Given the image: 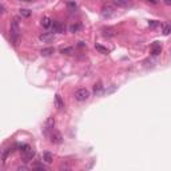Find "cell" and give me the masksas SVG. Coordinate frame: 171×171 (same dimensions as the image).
<instances>
[{
    "instance_id": "6da1fadb",
    "label": "cell",
    "mask_w": 171,
    "mask_h": 171,
    "mask_svg": "<svg viewBox=\"0 0 171 171\" xmlns=\"http://www.w3.org/2000/svg\"><path fill=\"white\" fill-rule=\"evenodd\" d=\"M20 151H21V156H23L24 162H28V160H31L32 158L35 156L34 148H32L31 146H28V144H21V146H20Z\"/></svg>"
},
{
    "instance_id": "7a4b0ae2",
    "label": "cell",
    "mask_w": 171,
    "mask_h": 171,
    "mask_svg": "<svg viewBox=\"0 0 171 171\" xmlns=\"http://www.w3.org/2000/svg\"><path fill=\"white\" fill-rule=\"evenodd\" d=\"M90 98V91L87 88H79L75 92V99L78 102H84Z\"/></svg>"
},
{
    "instance_id": "3957f363",
    "label": "cell",
    "mask_w": 171,
    "mask_h": 171,
    "mask_svg": "<svg viewBox=\"0 0 171 171\" xmlns=\"http://www.w3.org/2000/svg\"><path fill=\"white\" fill-rule=\"evenodd\" d=\"M112 3L119 8H128L132 5V0H112Z\"/></svg>"
},
{
    "instance_id": "277c9868",
    "label": "cell",
    "mask_w": 171,
    "mask_h": 171,
    "mask_svg": "<svg viewBox=\"0 0 171 171\" xmlns=\"http://www.w3.org/2000/svg\"><path fill=\"white\" fill-rule=\"evenodd\" d=\"M51 142L55 144H60L63 142V138H62V134L58 131H52L51 132Z\"/></svg>"
},
{
    "instance_id": "5b68a950",
    "label": "cell",
    "mask_w": 171,
    "mask_h": 171,
    "mask_svg": "<svg viewBox=\"0 0 171 171\" xmlns=\"http://www.w3.org/2000/svg\"><path fill=\"white\" fill-rule=\"evenodd\" d=\"M160 52H162V44H160L159 41H155V43L151 44V55L156 56V55H159Z\"/></svg>"
},
{
    "instance_id": "8992f818",
    "label": "cell",
    "mask_w": 171,
    "mask_h": 171,
    "mask_svg": "<svg viewBox=\"0 0 171 171\" xmlns=\"http://www.w3.org/2000/svg\"><path fill=\"white\" fill-rule=\"evenodd\" d=\"M52 31H54V34L55 32L56 34H62L64 31V25L62 24V21H58V20L52 21Z\"/></svg>"
},
{
    "instance_id": "52a82bcc",
    "label": "cell",
    "mask_w": 171,
    "mask_h": 171,
    "mask_svg": "<svg viewBox=\"0 0 171 171\" xmlns=\"http://www.w3.org/2000/svg\"><path fill=\"white\" fill-rule=\"evenodd\" d=\"M54 126H55V119L51 117L47 119V123H46V127H44V132L48 134V131H54Z\"/></svg>"
},
{
    "instance_id": "ba28073f",
    "label": "cell",
    "mask_w": 171,
    "mask_h": 171,
    "mask_svg": "<svg viewBox=\"0 0 171 171\" xmlns=\"http://www.w3.org/2000/svg\"><path fill=\"white\" fill-rule=\"evenodd\" d=\"M102 15L104 16V18H111L112 15H114V9H112L111 7H103V9H102Z\"/></svg>"
},
{
    "instance_id": "9c48e42d",
    "label": "cell",
    "mask_w": 171,
    "mask_h": 171,
    "mask_svg": "<svg viewBox=\"0 0 171 171\" xmlns=\"http://www.w3.org/2000/svg\"><path fill=\"white\" fill-rule=\"evenodd\" d=\"M43 160H44L46 163H48V164L52 163V162H54V155L50 153V151H46V153L43 154Z\"/></svg>"
},
{
    "instance_id": "30bf717a",
    "label": "cell",
    "mask_w": 171,
    "mask_h": 171,
    "mask_svg": "<svg viewBox=\"0 0 171 171\" xmlns=\"http://www.w3.org/2000/svg\"><path fill=\"white\" fill-rule=\"evenodd\" d=\"M41 25H43L44 28L52 27V20H51V18H48V16H44V18L41 19Z\"/></svg>"
},
{
    "instance_id": "8fae6325",
    "label": "cell",
    "mask_w": 171,
    "mask_h": 171,
    "mask_svg": "<svg viewBox=\"0 0 171 171\" xmlns=\"http://www.w3.org/2000/svg\"><path fill=\"white\" fill-rule=\"evenodd\" d=\"M39 39L41 41H51L54 39V32H50V34H43L39 36Z\"/></svg>"
},
{
    "instance_id": "7c38bea8",
    "label": "cell",
    "mask_w": 171,
    "mask_h": 171,
    "mask_svg": "<svg viewBox=\"0 0 171 171\" xmlns=\"http://www.w3.org/2000/svg\"><path fill=\"white\" fill-rule=\"evenodd\" d=\"M55 52V48L52 47H47V48H43V50L40 51L41 56H50V55H52Z\"/></svg>"
},
{
    "instance_id": "4fadbf2b",
    "label": "cell",
    "mask_w": 171,
    "mask_h": 171,
    "mask_svg": "<svg viewBox=\"0 0 171 171\" xmlns=\"http://www.w3.org/2000/svg\"><path fill=\"white\" fill-rule=\"evenodd\" d=\"M162 32H163V35H169L170 32H171V21H166V23H163L162 25Z\"/></svg>"
},
{
    "instance_id": "5bb4252c",
    "label": "cell",
    "mask_w": 171,
    "mask_h": 171,
    "mask_svg": "<svg viewBox=\"0 0 171 171\" xmlns=\"http://www.w3.org/2000/svg\"><path fill=\"white\" fill-rule=\"evenodd\" d=\"M102 91H103V86H102V83H100V82L95 83V84H94V92H95L96 95H100Z\"/></svg>"
},
{
    "instance_id": "9a60e30c",
    "label": "cell",
    "mask_w": 171,
    "mask_h": 171,
    "mask_svg": "<svg viewBox=\"0 0 171 171\" xmlns=\"http://www.w3.org/2000/svg\"><path fill=\"white\" fill-rule=\"evenodd\" d=\"M55 102H56V106L59 108H63L64 107V102H63L62 96H60L59 94H56V95H55Z\"/></svg>"
},
{
    "instance_id": "2e32d148",
    "label": "cell",
    "mask_w": 171,
    "mask_h": 171,
    "mask_svg": "<svg viewBox=\"0 0 171 171\" xmlns=\"http://www.w3.org/2000/svg\"><path fill=\"white\" fill-rule=\"evenodd\" d=\"M74 47H66V48H62L60 50V52H62L63 55H72L74 54Z\"/></svg>"
},
{
    "instance_id": "e0dca14e",
    "label": "cell",
    "mask_w": 171,
    "mask_h": 171,
    "mask_svg": "<svg viewBox=\"0 0 171 171\" xmlns=\"http://www.w3.org/2000/svg\"><path fill=\"white\" fill-rule=\"evenodd\" d=\"M95 48H96V51H99V52L103 54V55H107V54H108V50H107V48L100 46V44H95Z\"/></svg>"
},
{
    "instance_id": "ac0fdd59",
    "label": "cell",
    "mask_w": 171,
    "mask_h": 171,
    "mask_svg": "<svg viewBox=\"0 0 171 171\" xmlns=\"http://www.w3.org/2000/svg\"><path fill=\"white\" fill-rule=\"evenodd\" d=\"M67 8H68L70 12H75L76 8H78V5L75 4V2H68L67 3Z\"/></svg>"
},
{
    "instance_id": "d6986e66",
    "label": "cell",
    "mask_w": 171,
    "mask_h": 171,
    "mask_svg": "<svg viewBox=\"0 0 171 171\" xmlns=\"http://www.w3.org/2000/svg\"><path fill=\"white\" fill-rule=\"evenodd\" d=\"M80 25L79 23H76V24H72V25H70V32H72V34H75V32H78L80 30Z\"/></svg>"
},
{
    "instance_id": "ffe728a7",
    "label": "cell",
    "mask_w": 171,
    "mask_h": 171,
    "mask_svg": "<svg viewBox=\"0 0 171 171\" xmlns=\"http://www.w3.org/2000/svg\"><path fill=\"white\" fill-rule=\"evenodd\" d=\"M20 15L24 18H28V16H31V11L30 9H20Z\"/></svg>"
},
{
    "instance_id": "44dd1931",
    "label": "cell",
    "mask_w": 171,
    "mask_h": 171,
    "mask_svg": "<svg viewBox=\"0 0 171 171\" xmlns=\"http://www.w3.org/2000/svg\"><path fill=\"white\" fill-rule=\"evenodd\" d=\"M104 35L106 36H114V32H112V30H104Z\"/></svg>"
},
{
    "instance_id": "7402d4cb",
    "label": "cell",
    "mask_w": 171,
    "mask_h": 171,
    "mask_svg": "<svg viewBox=\"0 0 171 171\" xmlns=\"http://www.w3.org/2000/svg\"><path fill=\"white\" fill-rule=\"evenodd\" d=\"M34 169H36V170H46V167L43 166V164H34Z\"/></svg>"
},
{
    "instance_id": "603a6c76",
    "label": "cell",
    "mask_w": 171,
    "mask_h": 171,
    "mask_svg": "<svg viewBox=\"0 0 171 171\" xmlns=\"http://www.w3.org/2000/svg\"><path fill=\"white\" fill-rule=\"evenodd\" d=\"M156 25H158V21H155V20H153V21L150 23V27H151V28H155Z\"/></svg>"
},
{
    "instance_id": "cb8c5ba5",
    "label": "cell",
    "mask_w": 171,
    "mask_h": 171,
    "mask_svg": "<svg viewBox=\"0 0 171 171\" xmlns=\"http://www.w3.org/2000/svg\"><path fill=\"white\" fill-rule=\"evenodd\" d=\"M148 3H153V4H155V3H158V0H147Z\"/></svg>"
},
{
    "instance_id": "d4e9b609",
    "label": "cell",
    "mask_w": 171,
    "mask_h": 171,
    "mask_svg": "<svg viewBox=\"0 0 171 171\" xmlns=\"http://www.w3.org/2000/svg\"><path fill=\"white\" fill-rule=\"evenodd\" d=\"M84 46H86V44L83 43V41H80V43H79V47H84Z\"/></svg>"
},
{
    "instance_id": "484cf974",
    "label": "cell",
    "mask_w": 171,
    "mask_h": 171,
    "mask_svg": "<svg viewBox=\"0 0 171 171\" xmlns=\"http://www.w3.org/2000/svg\"><path fill=\"white\" fill-rule=\"evenodd\" d=\"M164 3H166V4H171V0H164Z\"/></svg>"
},
{
    "instance_id": "4316f807",
    "label": "cell",
    "mask_w": 171,
    "mask_h": 171,
    "mask_svg": "<svg viewBox=\"0 0 171 171\" xmlns=\"http://www.w3.org/2000/svg\"><path fill=\"white\" fill-rule=\"evenodd\" d=\"M23 2H28V3H31V2H34V0H23Z\"/></svg>"
}]
</instances>
